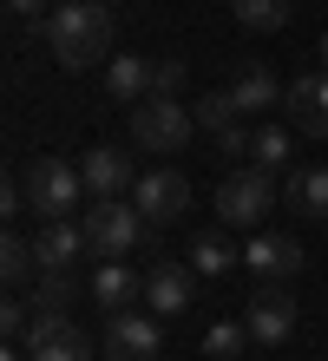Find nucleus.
I'll list each match as a JSON object with an SVG mask.
<instances>
[{
    "instance_id": "nucleus-12",
    "label": "nucleus",
    "mask_w": 328,
    "mask_h": 361,
    "mask_svg": "<svg viewBox=\"0 0 328 361\" xmlns=\"http://www.w3.org/2000/svg\"><path fill=\"white\" fill-rule=\"evenodd\" d=\"M243 322H250V342L276 348V342H289V335H296V302H289L282 289H262L256 302L243 309Z\"/></svg>"
},
{
    "instance_id": "nucleus-27",
    "label": "nucleus",
    "mask_w": 328,
    "mask_h": 361,
    "mask_svg": "<svg viewBox=\"0 0 328 361\" xmlns=\"http://www.w3.org/2000/svg\"><path fill=\"white\" fill-rule=\"evenodd\" d=\"M250 138H256V132H250L243 118H236L230 132H217V152H224V158H250Z\"/></svg>"
},
{
    "instance_id": "nucleus-24",
    "label": "nucleus",
    "mask_w": 328,
    "mask_h": 361,
    "mask_svg": "<svg viewBox=\"0 0 328 361\" xmlns=\"http://www.w3.org/2000/svg\"><path fill=\"white\" fill-rule=\"evenodd\" d=\"M33 309H73V269H40Z\"/></svg>"
},
{
    "instance_id": "nucleus-29",
    "label": "nucleus",
    "mask_w": 328,
    "mask_h": 361,
    "mask_svg": "<svg viewBox=\"0 0 328 361\" xmlns=\"http://www.w3.org/2000/svg\"><path fill=\"white\" fill-rule=\"evenodd\" d=\"M315 53H322V73H328V33H322V47H315Z\"/></svg>"
},
{
    "instance_id": "nucleus-19",
    "label": "nucleus",
    "mask_w": 328,
    "mask_h": 361,
    "mask_svg": "<svg viewBox=\"0 0 328 361\" xmlns=\"http://www.w3.org/2000/svg\"><path fill=\"white\" fill-rule=\"evenodd\" d=\"M230 263H243V250H230L224 230H197V237H190V269L197 276H224Z\"/></svg>"
},
{
    "instance_id": "nucleus-17",
    "label": "nucleus",
    "mask_w": 328,
    "mask_h": 361,
    "mask_svg": "<svg viewBox=\"0 0 328 361\" xmlns=\"http://www.w3.org/2000/svg\"><path fill=\"white\" fill-rule=\"evenodd\" d=\"M230 92H236V105H243V118L269 112V105H282V86L269 79V66H243V73L230 79Z\"/></svg>"
},
{
    "instance_id": "nucleus-15",
    "label": "nucleus",
    "mask_w": 328,
    "mask_h": 361,
    "mask_svg": "<svg viewBox=\"0 0 328 361\" xmlns=\"http://www.w3.org/2000/svg\"><path fill=\"white\" fill-rule=\"evenodd\" d=\"M79 178H85V190H92V197H125L131 184V158L125 152H112V145H92V152L79 158Z\"/></svg>"
},
{
    "instance_id": "nucleus-18",
    "label": "nucleus",
    "mask_w": 328,
    "mask_h": 361,
    "mask_svg": "<svg viewBox=\"0 0 328 361\" xmlns=\"http://www.w3.org/2000/svg\"><path fill=\"white\" fill-rule=\"evenodd\" d=\"M250 164H262V171H296V138L282 132V125H256V138H250Z\"/></svg>"
},
{
    "instance_id": "nucleus-28",
    "label": "nucleus",
    "mask_w": 328,
    "mask_h": 361,
    "mask_svg": "<svg viewBox=\"0 0 328 361\" xmlns=\"http://www.w3.org/2000/svg\"><path fill=\"white\" fill-rule=\"evenodd\" d=\"M7 13H20V20L27 13H53V0H7Z\"/></svg>"
},
{
    "instance_id": "nucleus-7",
    "label": "nucleus",
    "mask_w": 328,
    "mask_h": 361,
    "mask_svg": "<svg viewBox=\"0 0 328 361\" xmlns=\"http://www.w3.org/2000/svg\"><path fill=\"white\" fill-rule=\"evenodd\" d=\"M131 204L145 210L151 230H158V224H178L184 210H190V178L171 171V164H164V171H145L138 184H131Z\"/></svg>"
},
{
    "instance_id": "nucleus-6",
    "label": "nucleus",
    "mask_w": 328,
    "mask_h": 361,
    "mask_svg": "<svg viewBox=\"0 0 328 361\" xmlns=\"http://www.w3.org/2000/svg\"><path fill=\"white\" fill-rule=\"evenodd\" d=\"M105 355L112 361H158L164 355V322L158 315H138V309H119V315H105Z\"/></svg>"
},
{
    "instance_id": "nucleus-11",
    "label": "nucleus",
    "mask_w": 328,
    "mask_h": 361,
    "mask_svg": "<svg viewBox=\"0 0 328 361\" xmlns=\"http://www.w3.org/2000/svg\"><path fill=\"white\" fill-rule=\"evenodd\" d=\"M85 295H92L105 315H119V309H145V276L131 269V263H99V269H92V283H85Z\"/></svg>"
},
{
    "instance_id": "nucleus-23",
    "label": "nucleus",
    "mask_w": 328,
    "mask_h": 361,
    "mask_svg": "<svg viewBox=\"0 0 328 361\" xmlns=\"http://www.w3.org/2000/svg\"><path fill=\"white\" fill-rule=\"evenodd\" d=\"M0 257H7L0 269H7V283H13V289L40 276V250H33V237H7V243H0Z\"/></svg>"
},
{
    "instance_id": "nucleus-5",
    "label": "nucleus",
    "mask_w": 328,
    "mask_h": 361,
    "mask_svg": "<svg viewBox=\"0 0 328 361\" xmlns=\"http://www.w3.org/2000/svg\"><path fill=\"white\" fill-rule=\"evenodd\" d=\"M269 210H276V184H269L262 164H243V171H230L224 184H217V217H224L230 230H256Z\"/></svg>"
},
{
    "instance_id": "nucleus-4",
    "label": "nucleus",
    "mask_w": 328,
    "mask_h": 361,
    "mask_svg": "<svg viewBox=\"0 0 328 361\" xmlns=\"http://www.w3.org/2000/svg\"><path fill=\"white\" fill-rule=\"evenodd\" d=\"M131 138H138L145 152L171 158V152H184V145L197 138V112H190L184 99L151 92V99H138V105H131Z\"/></svg>"
},
{
    "instance_id": "nucleus-2",
    "label": "nucleus",
    "mask_w": 328,
    "mask_h": 361,
    "mask_svg": "<svg viewBox=\"0 0 328 361\" xmlns=\"http://www.w3.org/2000/svg\"><path fill=\"white\" fill-rule=\"evenodd\" d=\"M20 190H27V210H40V224H59V217H79L85 210V178H79V164H66L53 152H40L27 158V171H20Z\"/></svg>"
},
{
    "instance_id": "nucleus-8",
    "label": "nucleus",
    "mask_w": 328,
    "mask_h": 361,
    "mask_svg": "<svg viewBox=\"0 0 328 361\" xmlns=\"http://www.w3.org/2000/svg\"><path fill=\"white\" fill-rule=\"evenodd\" d=\"M282 112L302 138H328V73H296L282 86Z\"/></svg>"
},
{
    "instance_id": "nucleus-22",
    "label": "nucleus",
    "mask_w": 328,
    "mask_h": 361,
    "mask_svg": "<svg viewBox=\"0 0 328 361\" xmlns=\"http://www.w3.org/2000/svg\"><path fill=\"white\" fill-rule=\"evenodd\" d=\"M236 20H243L250 33H276V27H289V0H230Z\"/></svg>"
},
{
    "instance_id": "nucleus-14",
    "label": "nucleus",
    "mask_w": 328,
    "mask_h": 361,
    "mask_svg": "<svg viewBox=\"0 0 328 361\" xmlns=\"http://www.w3.org/2000/svg\"><path fill=\"white\" fill-rule=\"evenodd\" d=\"M151 73H158V59H145V53H112V59H105V99H112V105L151 99Z\"/></svg>"
},
{
    "instance_id": "nucleus-16",
    "label": "nucleus",
    "mask_w": 328,
    "mask_h": 361,
    "mask_svg": "<svg viewBox=\"0 0 328 361\" xmlns=\"http://www.w3.org/2000/svg\"><path fill=\"white\" fill-rule=\"evenodd\" d=\"M282 197H289V210H302V217H328V171L322 164H296L289 184H282Z\"/></svg>"
},
{
    "instance_id": "nucleus-21",
    "label": "nucleus",
    "mask_w": 328,
    "mask_h": 361,
    "mask_svg": "<svg viewBox=\"0 0 328 361\" xmlns=\"http://www.w3.org/2000/svg\"><path fill=\"white\" fill-rule=\"evenodd\" d=\"M250 355V322H217L204 335V361H243Z\"/></svg>"
},
{
    "instance_id": "nucleus-10",
    "label": "nucleus",
    "mask_w": 328,
    "mask_h": 361,
    "mask_svg": "<svg viewBox=\"0 0 328 361\" xmlns=\"http://www.w3.org/2000/svg\"><path fill=\"white\" fill-rule=\"evenodd\" d=\"M243 263H250V276H262V283H289V276L309 269V257H302L296 237H256V230L243 243Z\"/></svg>"
},
{
    "instance_id": "nucleus-3",
    "label": "nucleus",
    "mask_w": 328,
    "mask_h": 361,
    "mask_svg": "<svg viewBox=\"0 0 328 361\" xmlns=\"http://www.w3.org/2000/svg\"><path fill=\"white\" fill-rule=\"evenodd\" d=\"M145 210L125 204V197H92V210H85V243H92L99 263H125L131 250L145 243Z\"/></svg>"
},
{
    "instance_id": "nucleus-1",
    "label": "nucleus",
    "mask_w": 328,
    "mask_h": 361,
    "mask_svg": "<svg viewBox=\"0 0 328 361\" xmlns=\"http://www.w3.org/2000/svg\"><path fill=\"white\" fill-rule=\"evenodd\" d=\"M47 47L66 73H85L92 59L112 53V13H105V0H59L47 13Z\"/></svg>"
},
{
    "instance_id": "nucleus-13",
    "label": "nucleus",
    "mask_w": 328,
    "mask_h": 361,
    "mask_svg": "<svg viewBox=\"0 0 328 361\" xmlns=\"http://www.w3.org/2000/svg\"><path fill=\"white\" fill-rule=\"evenodd\" d=\"M33 250H40V269H79V257H92V243H85V224H73V217L40 224Z\"/></svg>"
},
{
    "instance_id": "nucleus-25",
    "label": "nucleus",
    "mask_w": 328,
    "mask_h": 361,
    "mask_svg": "<svg viewBox=\"0 0 328 361\" xmlns=\"http://www.w3.org/2000/svg\"><path fill=\"white\" fill-rule=\"evenodd\" d=\"M27 361H92V342L73 329V335H59V342H47V348H33Z\"/></svg>"
},
{
    "instance_id": "nucleus-9",
    "label": "nucleus",
    "mask_w": 328,
    "mask_h": 361,
    "mask_svg": "<svg viewBox=\"0 0 328 361\" xmlns=\"http://www.w3.org/2000/svg\"><path fill=\"white\" fill-rule=\"evenodd\" d=\"M190 295H197V276L190 263H151L145 269V309L171 322V315H190Z\"/></svg>"
},
{
    "instance_id": "nucleus-20",
    "label": "nucleus",
    "mask_w": 328,
    "mask_h": 361,
    "mask_svg": "<svg viewBox=\"0 0 328 361\" xmlns=\"http://www.w3.org/2000/svg\"><path fill=\"white\" fill-rule=\"evenodd\" d=\"M190 112H197V132H230V125L236 118H243V105H236V92H197V105H190Z\"/></svg>"
},
{
    "instance_id": "nucleus-26",
    "label": "nucleus",
    "mask_w": 328,
    "mask_h": 361,
    "mask_svg": "<svg viewBox=\"0 0 328 361\" xmlns=\"http://www.w3.org/2000/svg\"><path fill=\"white\" fill-rule=\"evenodd\" d=\"M151 92L178 99V92H184V59H158V73H151Z\"/></svg>"
}]
</instances>
